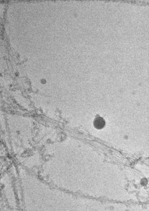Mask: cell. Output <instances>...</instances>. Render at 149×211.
<instances>
[{"label":"cell","mask_w":149,"mask_h":211,"mask_svg":"<svg viewBox=\"0 0 149 211\" xmlns=\"http://www.w3.org/2000/svg\"><path fill=\"white\" fill-rule=\"evenodd\" d=\"M105 121L103 118L98 117L95 119L94 125L96 129H103L105 126Z\"/></svg>","instance_id":"cell-1"}]
</instances>
